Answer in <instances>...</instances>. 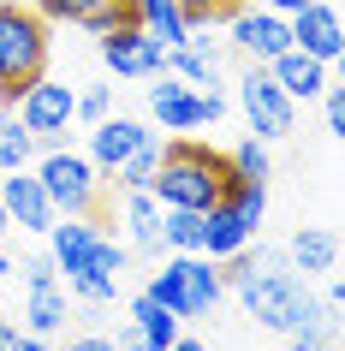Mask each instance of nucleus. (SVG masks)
Instances as JSON below:
<instances>
[{
  "mask_svg": "<svg viewBox=\"0 0 345 351\" xmlns=\"http://www.w3.org/2000/svg\"><path fill=\"white\" fill-rule=\"evenodd\" d=\"M238 292H244L250 322H262V328H274V333H333L322 322V310H316L304 274H298L280 250H256V268H250V280H244Z\"/></svg>",
  "mask_w": 345,
  "mask_h": 351,
  "instance_id": "1",
  "label": "nucleus"
},
{
  "mask_svg": "<svg viewBox=\"0 0 345 351\" xmlns=\"http://www.w3.org/2000/svg\"><path fill=\"white\" fill-rule=\"evenodd\" d=\"M102 6H113V0H42V19L78 24V19H90V12H102Z\"/></svg>",
  "mask_w": 345,
  "mask_h": 351,
  "instance_id": "28",
  "label": "nucleus"
},
{
  "mask_svg": "<svg viewBox=\"0 0 345 351\" xmlns=\"http://www.w3.org/2000/svg\"><path fill=\"white\" fill-rule=\"evenodd\" d=\"M0 203H6V221L19 226V232H48L60 221L48 191H42V179L24 173V167H12V179H0Z\"/></svg>",
  "mask_w": 345,
  "mask_h": 351,
  "instance_id": "13",
  "label": "nucleus"
},
{
  "mask_svg": "<svg viewBox=\"0 0 345 351\" xmlns=\"http://www.w3.org/2000/svg\"><path fill=\"white\" fill-rule=\"evenodd\" d=\"M155 304H167V310L179 315V322H197V315H209L220 304V268H215V256H173L161 268V274L143 286Z\"/></svg>",
  "mask_w": 345,
  "mask_h": 351,
  "instance_id": "5",
  "label": "nucleus"
},
{
  "mask_svg": "<svg viewBox=\"0 0 345 351\" xmlns=\"http://www.w3.org/2000/svg\"><path fill=\"white\" fill-rule=\"evenodd\" d=\"M316 101L327 108V137H340V131H345V95H340V84H327Z\"/></svg>",
  "mask_w": 345,
  "mask_h": 351,
  "instance_id": "31",
  "label": "nucleus"
},
{
  "mask_svg": "<svg viewBox=\"0 0 345 351\" xmlns=\"http://www.w3.org/2000/svg\"><path fill=\"white\" fill-rule=\"evenodd\" d=\"M19 351H54V346H48L42 333H24V346H19Z\"/></svg>",
  "mask_w": 345,
  "mask_h": 351,
  "instance_id": "37",
  "label": "nucleus"
},
{
  "mask_svg": "<svg viewBox=\"0 0 345 351\" xmlns=\"http://www.w3.org/2000/svg\"><path fill=\"white\" fill-rule=\"evenodd\" d=\"M250 244V226L238 221L226 203H215V208H202V256H215V262H226L233 250H244Z\"/></svg>",
  "mask_w": 345,
  "mask_h": 351,
  "instance_id": "18",
  "label": "nucleus"
},
{
  "mask_svg": "<svg viewBox=\"0 0 345 351\" xmlns=\"http://www.w3.org/2000/svg\"><path fill=\"white\" fill-rule=\"evenodd\" d=\"M256 6H268V12H280V19H292L298 6H309V0H256Z\"/></svg>",
  "mask_w": 345,
  "mask_h": 351,
  "instance_id": "35",
  "label": "nucleus"
},
{
  "mask_svg": "<svg viewBox=\"0 0 345 351\" xmlns=\"http://www.w3.org/2000/svg\"><path fill=\"white\" fill-rule=\"evenodd\" d=\"M179 6H185V19H191V24H209V19H226L238 0H179Z\"/></svg>",
  "mask_w": 345,
  "mask_h": 351,
  "instance_id": "30",
  "label": "nucleus"
},
{
  "mask_svg": "<svg viewBox=\"0 0 345 351\" xmlns=\"http://www.w3.org/2000/svg\"><path fill=\"white\" fill-rule=\"evenodd\" d=\"M226 185H233L226 155H215L202 143H167L155 179H149V197L161 208H197L202 215V208H215L226 197Z\"/></svg>",
  "mask_w": 345,
  "mask_h": 351,
  "instance_id": "2",
  "label": "nucleus"
},
{
  "mask_svg": "<svg viewBox=\"0 0 345 351\" xmlns=\"http://www.w3.org/2000/svg\"><path fill=\"white\" fill-rule=\"evenodd\" d=\"M149 113L161 119V131H197V125H215L226 113V101L215 90H197V84H155Z\"/></svg>",
  "mask_w": 345,
  "mask_h": 351,
  "instance_id": "9",
  "label": "nucleus"
},
{
  "mask_svg": "<svg viewBox=\"0 0 345 351\" xmlns=\"http://www.w3.org/2000/svg\"><path fill=\"white\" fill-rule=\"evenodd\" d=\"M78 119H90V125H95V119H108V84H95V90L78 95Z\"/></svg>",
  "mask_w": 345,
  "mask_h": 351,
  "instance_id": "32",
  "label": "nucleus"
},
{
  "mask_svg": "<svg viewBox=\"0 0 345 351\" xmlns=\"http://www.w3.org/2000/svg\"><path fill=\"white\" fill-rule=\"evenodd\" d=\"M126 226L137 250H161V203L149 191H126Z\"/></svg>",
  "mask_w": 345,
  "mask_h": 351,
  "instance_id": "22",
  "label": "nucleus"
},
{
  "mask_svg": "<svg viewBox=\"0 0 345 351\" xmlns=\"http://www.w3.org/2000/svg\"><path fill=\"white\" fill-rule=\"evenodd\" d=\"M233 48L250 54V66H268L292 48V24L268 6H250V12H233Z\"/></svg>",
  "mask_w": 345,
  "mask_h": 351,
  "instance_id": "12",
  "label": "nucleus"
},
{
  "mask_svg": "<svg viewBox=\"0 0 345 351\" xmlns=\"http://www.w3.org/2000/svg\"><path fill=\"white\" fill-rule=\"evenodd\" d=\"M167 72H179L185 84H209L215 90V77H220V48L209 36H191L185 48H167Z\"/></svg>",
  "mask_w": 345,
  "mask_h": 351,
  "instance_id": "19",
  "label": "nucleus"
},
{
  "mask_svg": "<svg viewBox=\"0 0 345 351\" xmlns=\"http://www.w3.org/2000/svg\"><path fill=\"white\" fill-rule=\"evenodd\" d=\"M95 239H102V226H95L90 215H60V221L48 226V256H54V268L66 274V292L72 298H84V304H113L119 280H108L95 268Z\"/></svg>",
  "mask_w": 345,
  "mask_h": 351,
  "instance_id": "3",
  "label": "nucleus"
},
{
  "mask_svg": "<svg viewBox=\"0 0 345 351\" xmlns=\"http://www.w3.org/2000/svg\"><path fill=\"white\" fill-rule=\"evenodd\" d=\"M268 72H274V84L292 95V101H316V95L333 84V66H322V60H309L304 48H286L280 60H268Z\"/></svg>",
  "mask_w": 345,
  "mask_h": 351,
  "instance_id": "15",
  "label": "nucleus"
},
{
  "mask_svg": "<svg viewBox=\"0 0 345 351\" xmlns=\"http://www.w3.org/2000/svg\"><path fill=\"white\" fill-rule=\"evenodd\" d=\"M155 167H161V131H149L143 143H137V149L126 155V161H119V173H113V179H119L126 191H149Z\"/></svg>",
  "mask_w": 345,
  "mask_h": 351,
  "instance_id": "24",
  "label": "nucleus"
},
{
  "mask_svg": "<svg viewBox=\"0 0 345 351\" xmlns=\"http://www.w3.org/2000/svg\"><path fill=\"white\" fill-rule=\"evenodd\" d=\"M131 12H137V30L155 36L161 48H185L191 42V19H185L179 0H131Z\"/></svg>",
  "mask_w": 345,
  "mask_h": 351,
  "instance_id": "16",
  "label": "nucleus"
},
{
  "mask_svg": "<svg viewBox=\"0 0 345 351\" xmlns=\"http://www.w3.org/2000/svg\"><path fill=\"white\" fill-rule=\"evenodd\" d=\"M24 322H30V333H42V339H54L60 328H66V292H60V280H48V286H24Z\"/></svg>",
  "mask_w": 345,
  "mask_h": 351,
  "instance_id": "21",
  "label": "nucleus"
},
{
  "mask_svg": "<svg viewBox=\"0 0 345 351\" xmlns=\"http://www.w3.org/2000/svg\"><path fill=\"white\" fill-rule=\"evenodd\" d=\"M48 66V19L30 6H0V101H19Z\"/></svg>",
  "mask_w": 345,
  "mask_h": 351,
  "instance_id": "4",
  "label": "nucleus"
},
{
  "mask_svg": "<svg viewBox=\"0 0 345 351\" xmlns=\"http://www.w3.org/2000/svg\"><path fill=\"white\" fill-rule=\"evenodd\" d=\"M36 179H42V191H48L54 215H90L95 197H102L95 161H90V155H78V149H66V143H54L36 161Z\"/></svg>",
  "mask_w": 345,
  "mask_h": 351,
  "instance_id": "6",
  "label": "nucleus"
},
{
  "mask_svg": "<svg viewBox=\"0 0 345 351\" xmlns=\"http://www.w3.org/2000/svg\"><path fill=\"white\" fill-rule=\"evenodd\" d=\"M161 244L179 256H202V215L197 208H161Z\"/></svg>",
  "mask_w": 345,
  "mask_h": 351,
  "instance_id": "23",
  "label": "nucleus"
},
{
  "mask_svg": "<svg viewBox=\"0 0 345 351\" xmlns=\"http://www.w3.org/2000/svg\"><path fill=\"white\" fill-rule=\"evenodd\" d=\"M6 232H12V221H6V203H0V239H6Z\"/></svg>",
  "mask_w": 345,
  "mask_h": 351,
  "instance_id": "39",
  "label": "nucleus"
},
{
  "mask_svg": "<svg viewBox=\"0 0 345 351\" xmlns=\"http://www.w3.org/2000/svg\"><path fill=\"white\" fill-rule=\"evenodd\" d=\"M113 346H119V351H149L143 339H137V328H119V333H113Z\"/></svg>",
  "mask_w": 345,
  "mask_h": 351,
  "instance_id": "34",
  "label": "nucleus"
},
{
  "mask_svg": "<svg viewBox=\"0 0 345 351\" xmlns=\"http://www.w3.org/2000/svg\"><path fill=\"white\" fill-rule=\"evenodd\" d=\"M131 328H137V339H143L149 351H167L173 339H179V315L167 310V304H155L149 292H137V304H131Z\"/></svg>",
  "mask_w": 345,
  "mask_h": 351,
  "instance_id": "20",
  "label": "nucleus"
},
{
  "mask_svg": "<svg viewBox=\"0 0 345 351\" xmlns=\"http://www.w3.org/2000/svg\"><path fill=\"white\" fill-rule=\"evenodd\" d=\"M167 351H209V346H202V339H185V333H179V339H173Z\"/></svg>",
  "mask_w": 345,
  "mask_h": 351,
  "instance_id": "38",
  "label": "nucleus"
},
{
  "mask_svg": "<svg viewBox=\"0 0 345 351\" xmlns=\"http://www.w3.org/2000/svg\"><path fill=\"white\" fill-rule=\"evenodd\" d=\"M286 262L298 274H333V262H340V232H333V226H298Z\"/></svg>",
  "mask_w": 345,
  "mask_h": 351,
  "instance_id": "17",
  "label": "nucleus"
},
{
  "mask_svg": "<svg viewBox=\"0 0 345 351\" xmlns=\"http://www.w3.org/2000/svg\"><path fill=\"white\" fill-rule=\"evenodd\" d=\"M220 203H226V208L238 215V221H244V226L256 232V226H262V215H268V185H262V179H233Z\"/></svg>",
  "mask_w": 345,
  "mask_h": 351,
  "instance_id": "25",
  "label": "nucleus"
},
{
  "mask_svg": "<svg viewBox=\"0 0 345 351\" xmlns=\"http://www.w3.org/2000/svg\"><path fill=\"white\" fill-rule=\"evenodd\" d=\"M102 60H108L113 77H155V72H167V48L155 36H143L137 24L108 30V36H102Z\"/></svg>",
  "mask_w": 345,
  "mask_h": 351,
  "instance_id": "11",
  "label": "nucleus"
},
{
  "mask_svg": "<svg viewBox=\"0 0 345 351\" xmlns=\"http://www.w3.org/2000/svg\"><path fill=\"white\" fill-rule=\"evenodd\" d=\"M12 108H19V125L30 131L36 143L54 149L60 137H66V125L78 119V90H72V84H48V77H36Z\"/></svg>",
  "mask_w": 345,
  "mask_h": 351,
  "instance_id": "8",
  "label": "nucleus"
},
{
  "mask_svg": "<svg viewBox=\"0 0 345 351\" xmlns=\"http://www.w3.org/2000/svg\"><path fill=\"white\" fill-rule=\"evenodd\" d=\"M238 108H244V119H250V131L262 143H268V137H286L292 119H298V101L274 84L268 66H250V72L238 77Z\"/></svg>",
  "mask_w": 345,
  "mask_h": 351,
  "instance_id": "7",
  "label": "nucleus"
},
{
  "mask_svg": "<svg viewBox=\"0 0 345 351\" xmlns=\"http://www.w3.org/2000/svg\"><path fill=\"white\" fill-rule=\"evenodd\" d=\"M286 24H292V48H304L309 60L333 66V60L345 54V24H340V6H333V0H309V6H298Z\"/></svg>",
  "mask_w": 345,
  "mask_h": 351,
  "instance_id": "10",
  "label": "nucleus"
},
{
  "mask_svg": "<svg viewBox=\"0 0 345 351\" xmlns=\"http://www.w3.org/2000/svg\"><path fill=\"white\" fill-rule=\"evenodd\" d=\"M66 351H119V346H113L108 333H84V339H72Z\"/></svg>",
  "mask_w": 345,
  "mask_h": 351,
  "instance_id": "33",
  "label": "nucleus"
},
{
  "mask_svg": "<svg viewBox=\"0 0 345 351\" xmlns=\"http://www.w3.org/2000/svg\"><path fill=\"white\" fill-rule=\"evenodd\" d=\"M30 149H36V137L19 125V113H0V173L24 167V161H30Z\"/></svg>",
  "mask_w": 345,
  "mask_h": 351,
  "instance_id": "26",
  "label": "nucleus"
},
{
  "mask_svg": "<svg viewBox=\"0 0 345 351\" xmlns=\"http://www.w3.org/2000/svg\"><path fill=\"white\" fill-rule=\"evenodd\" d=\"M143 137H149L143 119H119V113L95 119V131H90V161H95V173H119V161H126Z\"/></svg>",
  "mask_w": 345,
  "mask_h": 351,
  "instance_id": "14",
  "label": "nucleus"
},
{
  "mask_svg": "<svg viewBox=\"0 0 345 351\" xmlns=\"http://www.w3.org/2000/svg\"><path fill=\"white\" fill-rule=\"evenodd\" d=\"M226 167H233V179H262V185H268V173H274V161H268V149H262V137H244V143L226 155Z\"/></svg>",
  "mask_w": 345,
  "mask_h": 351,
  "instance_id": "27",
  "label": "nucleus"
},
{
  "mask_svg": "<svg viewBox=\"0 0 345 351\" xmlns=\"http://www.w3.org/2000/svg\"><path fill=\"white\" fill-rule=\"evenodd\" d=\"M12 274H24V286H48V280H60V268H54V256L42 250V256H24Z\"/></svg>",
  "mask_w": 345,
  "mask_h": 351,
  "instance_id": "29",
  "label": "nucleus"
},
{
  "mask_svg": "<svg viewBox=\"0 0 345 351\" xmlns=\"http://www.w3.org/2000/svg\"><path fill=\"white\" fill-rule=\"evenodd\" d=\"M19 346H24V333L12 322H0V351H19Z\"/></svg>",
  "mask_w": 345,
  "mask_h": 351,
  "instance_id": "36",
  "label": "nucleus"
}]
</instances>
